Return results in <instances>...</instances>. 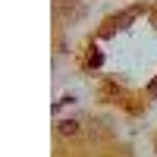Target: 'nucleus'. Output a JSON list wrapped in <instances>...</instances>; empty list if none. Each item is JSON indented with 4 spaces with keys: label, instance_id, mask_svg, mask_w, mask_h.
<instances>
[{
    "label": "nucleus",
    "instance_id": "1",
    "mask_svg": "<svg viewBox=\"0 0 157 157\" xmlns=\"http://www.w3.org/2000/svg\"><path fill=\"white\" fill-rule=\"evenodd\" d=\"M60 132H66V135H72V132H75V123H72V120H66V123H60Z\"/></svg>",
    "mask_w": 157,
    "mask_h": 157
}]
</instances>
